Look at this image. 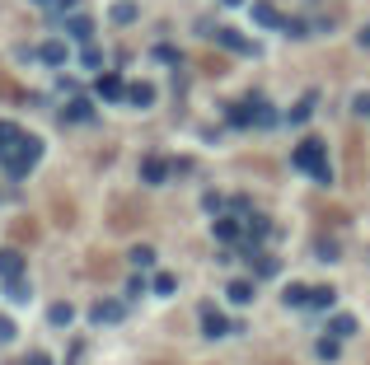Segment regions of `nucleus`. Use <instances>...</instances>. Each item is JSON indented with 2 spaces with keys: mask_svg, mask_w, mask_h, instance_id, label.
Instances as JSON below:
<instances>
[{
  "mask_svg": "<svg viewBox=\"0 0 370 365\" xmlns=\"http://www.w3.org/2000/svg\"><path fill=\"white\" fill-rule=\"evenodd\" d=\"M38 155H43V141L24 131V141H19V145H14L10 155L0 159V164H5V174H10V178H28V169L38 164Z\"/></svg>",
  "mask_w": 370,
  "mask_h": 365,
  "instance_id": "obj_1",
  "label": "nucleus"
},
{
  "mask_svg": "<svg viewBox=\"0 0 370 365\" xmlns=\"http://www.w3.org/2000/svg\"><path fill=\"white\" fill-rule=\"evenodd\" d=\"M291 159H295V169H305V174H314L319 182H328V145H323V141H314V136L300 141Z\"/></svg>",
  "mask_w": 370,
  "mask_h": 365,
  "instance_id": "obj_2",
  "label": "nucleus"
},
{
  "mask_svg": "<svg viewBox=\"0 0 370 365\" xmlns=\"http://www.w3.org/2000/svg\"><path fill=\"white\" fill-rule=\"evenodd\" d=\"M24 276V253L19 248H5L0 253V281H19Z\"/></svg>",
  "mask_w": 370,
  "mask_h": 365,
  "instance_id": "obj_3",
  "label": "nucleus"
},
{
  "mask_svg": "<svg viewBox=\"0 0 370 365\" xmlns=\"http://www.w3.org/2000/svg\"><path fill=\"white\" fill-rule=\"evenodd\" d=\"M207 33H211L220 47H230V52H253V43H248V38H239L235 28H207Z\"/></svg>",
  "mask_w": 370,
  "mask_h": 365,
  "instance_id": "obj_4",
  "label": "nucleus"
},
{
  "mask_svg": "<svg viewBox=\"0 0 370 365\" xmlns=\"http://www.w3.org/2000/svg\"><path fill=\"white\" fill-rule=\"evenodd\" d=\"M122 314H127V309H122L117 300H99V305L89 309V318H94V323H104V328H108V323H117Z\"/></svg>",
  "mask_w": 370,
  "mask_h": 365,
  "instance_id": "obj_5",
  "label": "nucleus"
},
{
  "mask_svg": "<svg viewBox=\"0 0 370 365\" xmlns=\"http://www.w3.org/2000/svg\"><path fill=\"white\" fill-rule=\"evenodd\" d=\"M202 333H207V338H225V333H230V318H220V314L207 305V309H202Z\"/></svg>",
  "mask_w": 370,
  "mask_h": 365,
  "instance_id": "obj_6",
  "label": "nucleus"
},
{
  "mask_svg": "<svg viewBox=\"0 0 370 365\" xmlns=\"http://www.w3.org/2000/svg\"><path fill=\"white\" fill-rule=\"evenodd\" d=\"M66 33H71L76 43H89V38H94V19H89V14H71V19H66Z\"/></svg>",
  "mask_w": 370,
  "mask_h": 365,
  "instance_id": "obj_7",
  "label": "nucleus"
},
{
  "mask_svg": "<svg viewBox=\"0 0 370 365\" xmlns=\"http://www.w3.org/2000/svg\"><path fill=\"white\" fill-rule=\"evenodd\" d=\"M164 178H169V159L150 155L146 164H141V182H164Z\"/></svg>",
  "mask_w": 370,
  "mask_h": 365,
  "instance_id": "obj_8",
  "label": "nucleus"
},
{
  "mask_svg": "<svg viewBox=\"0 0 370 365\" xmlns=\"http://www.w3.org/2000/svg\"><path fill=\"white\" fill-rule=\"evenodd\" d=\"M61 117H66V122H94V104H89V99H71Z\"/></svg>",
  "mask_w": 370,
  "mask_h": 365,
  "instance_id": "obj_9",
  "label": "nucleus"
},
{
  "mask_svg": "<svg viewBox=\"0 0 370 365\" xmlns=\"http://www.w3.org/2000/svg\"><path fill=\"white\" fill-rule=\"evenodd\" d=\"M127 104L150 108V104H155V84H146V80H141V84H127Z\"/></svg>",
  "mask_w": 370,
  "mask_h": 365,
  "instance_id": "obj_10",
  "label": "nucleus"
},
{
  "mask_svg": "<svg viewBox=\"0 0 370 365\" xmlns=\"http://www.w3.org/2000/svg\"><path fill=\"white\" fill-rule=\"evenodd\" d=\"M99 99H127L122 75H99Z\"/></svg>",
  "mask_w": 370,
  "mask_h": 365,
  "instance_id": "obj_11",
  "label": "nucleus"
},
{
  "mask_svg": "<svg viewBox=\"0 0 370 365\" xmlns=\"http://www.w3.org/2000/svg\"><path fill=\"white\" fill-rule=\"evenodd\" d=\"M19 141H24V131L14 127V122H0V159L10 155V150H14Z\"/></svg>",
  "mask_w": 370,
  "mask_h": 365,
  "instance_id": "obj_12",
  "label": "nucleus"
},
{
  "mask_svg": "<svg viewBox=\"0 0 370 365\" xmlns=\"http://www.w3.org/2000/svg\"><path fill=\"white\" fill-rule=\"evenodd\" d=\"M38 56H43V61H47V66H61V61H66V43H43V47H38Z\"/></svg>",
  "mask_w": 370,
  "mask_h": 365,
  "instance_id": "obj_13",
  "label": "nucleus"
},
{
  "mask_svg": "<svg viewBox=\"0 0 370 365\" xmlns=\"http://www.w3.org/2000/svg\"><path fill=\"white\" fill-rule=\"evenodd\" d=\"M328 328H333V338H347V333H356V318H351V314H333Z\"/></svg>",
  "mask_w": 370,
  "mask_h": 365,
  "instance_id": "obj_14",
  "label": "nucleus"
},
{
  "mask_svg": "<svg viewBox=\"0 0 370 365\" xmlns=\"http://www.w3.org/2000/svg\"><path fill=\"white\" fill-rule=\"evenodd\" d=\"M253 19H258V24H267V28H281V24H286L272 5H253Z\"/></svg>",
  "mask_w": 370,
  "mask_h": 365,
  "instance_id": "obj_15",
  "label": "nucleus"
},
{
  "mask_svg": "<svg viewBox=\"0 0 370 365\" xmlns=\"http://www.w3.org/2000/svg\"><path fill=\"white\" fill-rule=\"evenodd\" d=\"M310 305L314 309H333V286H314L310 290Z\"/></svg>",
  "mask_w": 370,
  "mask_h": 365,
  "instance_id": "obj_16",
  "label": "nucleus"
},
{
  "mask_svg": "<svg viewBox=\"0 0 370 365\" xmlns=\"http://www.w3.org/2000/svg\"><path fill=\"white\" fill-rule=\"evenodd\" d=\"M5 290H10V300H14V305H28V295H33L24 276H19V281H5Z\"/></svg>",
  "mask_w": 370,
  "mask_h": 365,
  "instance_id": "obj_17",
  "label": "nucleus"
},
{
  "mask_svg": "<svg viewBox=\"0 0 370 365\" xmlns=\"http://www.w3.org/2000/svg\"><path fill=\"white\" fill-rule=\"evenodd\" d=\"M136 19V5L132 0H117V5H113V24H132Z\"/></svg>",
  "mask_w": 370,
  "mask_h": 365,
  "instance_id": "obj_18",
  "label": "nucleus"
},
{
  "mask_svg": "<svg viewBox=\"0 0 370 365\" xmlns=\"http://www.w3.org/2000/svg\"><path fill=\"white\" fill-rule=\"evenodd\" d=\"M281 300H286L291 309H300V305H310V290H305V286H286V295H281Z\"/></svg>",
  "mask_w": 370,
  "mask_h": 365,
  "instance_id": "obj_19",
  "label": "nucleus"
},
{
  "mask_svg": "<svg viewBox=\"0 0 370 365\" xmlns=\"http://www.w3.org/2000/svg\"><path fill=\"white\" fill-rule=\"evenodd\" d=\"M230 300H235V305H248V300H253V286H248V281H230Z\"/></svg>",
  "mask_w": 370,
  "mask_h": 365,
  "instance_id": "obj_20",
  "label": "nucleus"
},
{
  "mask_svg": "<svg viewBox=\"0 0 370 365\" xmlns=\"http://www.w3.org/2000/svg\"><path fill=\"white\" fill-rule=\"evenodd\" d=\"M47 318H52L56 328H66V323L76 318V309H71V305H52V309H47Z\"/></svg>",
  "mask_w": 370,
  "mask_h": 365,
  "instance_id": "obj_21",
  "label": "nucleus"
},
{
  "mask_svg": "<svg viewBox=\"0 0 370 365\" xmlns=\"http://www.w3.org/2000/svg\"><path fill=\"white\" fill-rule=\"evenodd\" d=\"M84 52H80V66H89V71H99L104 66V56H99V47H89V43H80Z\"/></svg>",
  "mask_w": 370,
  "mask_h": 365,
  "instance_id": "obj_22",
  "label": "nucleus"
},
{
  "mask_svg": "<svg viewBox=\"0 0 370 365\" xmlns=\"http://www.w3.org/2000/svg\"><path fill=\"white\" fill-rule=\"evenodd\" d=\"M263 235H267V220L263 215H248V244H258Z\"/></svg>",
  "mask_w": 370,
  "mask_h": 365,
  "instance_id": "obj_23",
  "label": "nucleus"
},
{
  "mask_svg": "<svg viewBox=\"0 0 370 365\" xmlns=\"http://www.w3.org/2000/svg\"><path fill=\"white\" fill-rule=\"evenodd\" d=\"M216 239H225V244L239 239V225H235V220H216Z\"/></svg>",
  "mask_w": 370,
  "mask_h": 365,
  "instance_id": "obj_24",
  "label": "nucleus"
},
{
  "mask_svg": "<svg viewBox=\"0 0 370 365\" xmlns=\"http://www.w3.org/2000/svg\"><path fill=\"white\" fill-rule=\"evenodd\" d=\"M132 262H136V267H150V262H155V248H146V244H136V248H132Z\"/></svg>",
  "mask_w": 370,
  "mask_h": 365,
  "instance_id": "obj_25",
  "label": "nucleus"
},
{
  "mask_svg": "<svg viewBox=\"0 0 370 365\" xmlns=\"http://www.w3.org/2000/svg\"><path fill=\"white\" fill-rule=\"evenodd\" d=\"M14 333H19V328H14V318H10V314H0V346H5V342H14Z\"/></svg>",
  "mask_w": 370,
  "mask_h": 365,
  "instance_id": "obj_26",
  "label": "nucleus"
},
{
  "mask_svg": "<svg viewBox=\"0 0 370 365\" xmlns=\"http://www.w3.org/2000/svg\"><path fill=\"white\" fill-rule=\"evenodd\" d=\"M155 290H159V295H174V290H178V281H174L169 272H159V276H155Z\"/></svg>",
  "mask_w": 370,
  "mask_h": 365,
  "instance_id": "obj_27",
  "label": "nucleus"
},
{
  "mask_svg": "<svg viewBox=\"0 0 370 365\" xmlns=\"http://www.w3.org/2000/svg\"><path fill=\"white\" fill-rule=\"evenodd\" d=\"M319 356H323V361H338V338H323V342H319Z\"/></svg>",
  "mask_w": 370,
  "mask_h": 365,
  "instance_id": "obj_28",
  "label": "nucleus"
},
{
  "mask_svg": "<svg viewBox=\"0 0 370 365\" xmlns=\"http://www.w3.org/2000/svg\"><path fill=\"white\" fill-rule=\"evenodd\" d=\"M310 113H314V94H310V99H305V104H300V108H291V122H305Z\"/></svg>",
  "mask_w": 370,
  "mask_h": 365,
  "instance_id": "obj_29",
  "label": "nucleus"
},
{
  "mask_svg": "<svg viewBox=\"0 0 370 365\" xmlns=\"http://www.w3.org/2000/svg\"><path fill=\"white\" fill-rule=\"evenodd\" d=\"M76 5H80V0H52V5H47V14L56 19V14H66V10H76Z\"/></svg>",
  "mask_w": 370,
  "mask_h": 365,
  "instance_id": "obj_30",
  "label": "nucleus"
},
{
  "mask_svg": "<svg viewBox=\"0 0 370 365\" xmlns=\"http://www.w3.org/2000/svg\"><path fill=\"white\" fill-rule=\"evenodd\" d=\"M253 267H258V276H272V272H277V262H272V258H258Z\"/></svg>",
  "mask_w": 370,
  "mask_h": 365,
  "instance_id": "obj_31",
  "label": "nucleus"
},
{
  "mask_svg": "<svg viewBox=\"0 0 370 365\" xmlns=\"http://www.w3.org/2000/svg\"><path fill=\"white\" fill-rule=\"evenodd\" d=\"M28 365H52V356H43V351H38V356H28Z\"/></svg>",
  "mask_w": 370,
  "mask_h": 365,
  "instance_id": "obj_32",
  "label": "nucleus"
},
{
  "mask_svg": "<svg viewBox=\"0 0 370 365\" xmlns=\"http://www.w3.org/2000/svg\"><path fill=\"white\" fill-rule=\"evenodd\" d=\"M356 113H361V117H370V99H356Z\"/></svg>",
  "mask_w": 370,
  "mask_h": 365,
  "instance_id": "obj_33",
  "label": "nucleus"
},
{
  "mask_svg": "<svg viewBox=\"0 0 370 365\" xmlns=\"http://www.w3.org/2000/svg\"><path fill=\"white\" fill-rule=\"evenodd\" d=\"M361 43H370V28H366V33H361Z\"/></svg>",
  "mask_w": 370,
  "mask_h": 365,
  "instance_id": "obj_34",
  "label": "nucleus"
},
{
  "mask_svg": "<svg viewBox=\"0 0 370 365\" xmlns=\"http://www.w3.org/2000/svg\"><path fill=\"white\" fill-rule=\"evenodd\" d=\"M33 5H52V0H33Z\"/></svg>",
  "mask_w": 370,
  "mask_h": 365,
  "instance_id": "obj_35",
  "label": "nucleus"
},
{
  "mask_svg": "<svg viewBox=\"0 0 370 365\" xmlns=\"http://www.w3.org/2000/svg\"><path fill=\"white\" fill-rule=\"evenodd\" d=\"M225 5H244V0H225Z\"/></svg>",
  "mask_w": 370,
  "mask_h": 365,
  "instance_id": "obj_36",
  "label": "nucleus"
}]
</instances>
